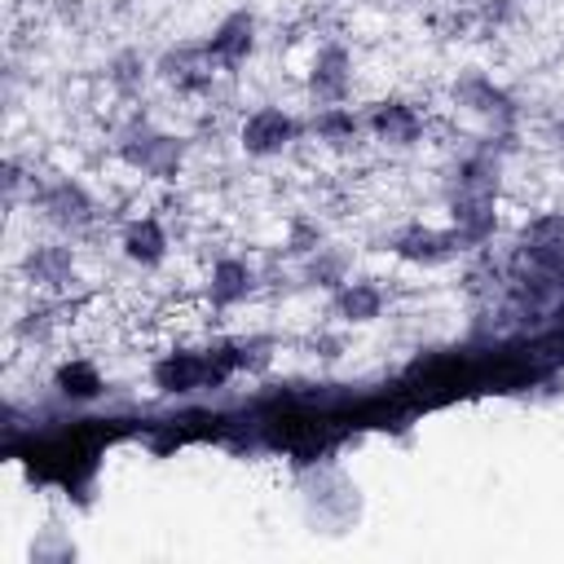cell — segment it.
Instances as JSON below:
<instances>
[{
  "label": "cell",
  "mask_w": 564,
  "mask_h": 564,
  "mask_svg": "<svg viewBox=\"0 0 564 564\" xmlns=\"http://www.w3.org/2000/svg\"><path fill=\"white\" fill-rule=\"evenodd\" d=\"M53 388H57L62 401L88 405V401H97V397L106 392V375H101V366L88 361V357H66V361H57V370H53Z\"/></svg>",
  "instance_id": "cell-10"
},
{
  "label": "cell",
  "mask_w": 564,
  "mask_h": 564,
  "mask_svg": "<svg viewBox=\"0 0 564 564\" xmlns=\"http://www.w3.org/2000/svg\"><path fill=\"white\" fill-rule=\"evenodd\" d=\"M145 75H150V62H145L141 53H132V48H123V53H115V57H110V70H106V79H110V88H115V93H123V97H132V93H141V84H145Z\"/></svg>",
  "instance_id": "cell-14"
},
{
  "label": "cell",
  "mask_w": 564,
  "mask_h": 564,
  "mask_svg": "<svg viewBox=\"0 0 564 564\" xmlns=\"http://www.w3.org/2000/svg\"><path fill=\"white\" fill-rule=\"evenodd\" d=\"M454 4H463V0H454Z\"/></svg>",
  "instance_id": "cell-15"
},
{
  "label": "cell",
  "mask_w": 564,
  "mask_h": 564,
  "mask_svg": "<svg viewBox=\"0 0 564 564\" xmlns=\"http://www.w3.org/2000/svg\"><path fill=\"white\" fill-rule=\"evenodd\" d=\"M352 93V53L339 40H326L313 48L308 62V101L317 106H344Z\"/></svg>",
  "instance_id": "cell-3"
},
{
  "label": "cell",
  "mask_w": 564,
  "mask_h": 564,
  "mask_svg": "<svg viewBox=\"0 0 564 564\" xmlns=\"http://www.w3.org/2000/svg\"><path fill=\"white\" fill-rule=\"evenodd\" d=\"M256 44H260V22H256V13L251 9H234V13H225L220 22H216V31L207 35V57L216 62V66H225V70H234V66H242L251 53H256Z\"/></svg>",
  "instance_id": "cell-5"
},
{
  "label": "cell",
  "mask_w": 564,
  "mask_h": 564,
  "mask_svg": "<svg viewBox=\"0 0 564 564\" xmlns=\"http://www.w3.org/2000/svg\"><path fill=\"white\" fill-rule=\"evenodd\" d=\"M361 128V119L352 115V106H317L313 110V137L317 141H330V145H344L352 141Z\"/></svg>",
  "instance_id": "cell-13"
},
{
  "label": "cell",
  "mask_w": 564,
  "mask_h": 564,
  "mask_svg": "<svg viewBox=\"0 0 564 564\" xmlns=\"http://www.w3.org/2000/svg\"><path fill=\"white\" fill-rule=\"evenodd\" d=\"M392 251H397L401 260H410V264H445L449 256H458V251H463V242H458V234H454V229L410 225V229H401V234L392 238Z\"/></svg>",
  "instance_id": "cell-8"
},
{
  "label": "cell",
  "mask_w": 564,
  "mask_h": 564,
  "mask_svg": "<svg viewBox=\"0 0 564 564\" xmlns=\"http://www.w3.org/2000/svg\"><path fill=\"white\" fill-rule=\"evenodd\" d=\"M383 304H388L383 286L379 282H366V278L361 282H344L335 291V317H344L352 326H366V322L383 317Z\"/></svg>",
  "instance_id": "cell-12"
},
{
  "label": "cell",
  "mask_w": 564,
  "mask_h": 564,
  "mask_svg": "<svg viewBox=\"0 0 564 564\" xmlns=\"http://www.w3.org/2000/svg\"><path fill=\"white\" fill-rule=\"evenodd\" d=\"M150 383H154V392H163V397H185V392L212 388V383H220V379H216L212 352L172 348V352L154 357V366H150Z\"/></svg>",
  "instance_id": "cell-4"
},
{
  "label": "cell",
  "mask_w": 564,
  "mask_h": 564,
  "mask_svg": "<svg viewBox=\"0 0 564 564\" xmlns=\"http://www.w3.org/2000/svg\"><path fill=\"white\" fill-rule=\"evenodd\" d=\"M22 273L31 286H62L75 273V251L66 242H40L22 256Z\"/></svg>",
  "instance_id": "cell-11"
},
{
  "label": "cell",
  "mask_w": 564,
  "mask_h": 564,
  "mask_svg": "<svg viewBox=\"0 0 564 564\" xmlns=\"http://www.w3.org/2000/svg\"><path fill=\"white\" fill-rule=\"evenodd\" d=\"M366 128L375 132V141L383 145H414L423 137V115L419 106L392 97V101H379L370 115H366Z\"/></svg>",
  "instance_id": "cell-9"
},
{
  "label": "cell",
  "mask_w": 564,
  "mask_h": 564,
  "mask_svg": "<svg viewBox=\"0 0 564 564\" xmlns=\"http://www.w3.org/2000/svg\"><path fill=\"white\" fill-rule=\"evenodd\" d=\"M295 141H300V119L278 101H264V106L247 110L242 123H238V145H242L247 159H278Z\"/></svg>",
  "instance_id": "cell-1"
},
{
  "label": "cell",
  "mask_w": 564,
  "mask_h": 564,
  "mask_svg": "<svg viewBox=\"0 0 564 564\" xmlns=\"http://www.w3.org/2000/svg\"><path fill=\"white\" fill-rule=\"evenodd\" d=\"M256 264L242 260V256H220L212 269H207V304L212 308H238L242 300L256 295Z\"/></svg>",
  "instance_id": "cell-6"
},
{
  "label": "cell",
  "mask_w": 564,
  "mask_h": 564,
  "mask_svg": "<svg viewBox=\"0 0 564 564\" xmlns=\"http://www.w3.org/2000/svg\"><path fill=\"white\" fill-rule=\"evenodd\" d=\"M31 207H35L53 229H62V234H84V229L97 220L93 194H88L79 181H70V176L31 189Z\"/></svg>",
  "instance_id": "cell-2"
},
{
  "label": "cell",
  "mask_w": 564,
  "mask_h": 564,
  "mask_svg": "<svg viewBox=\"0 0 564 564\" xmlns=\"http://www.w3.org/2000/svg\"><path fill=\"white\" fill-rule=\"evenodd\" d=\"M119 247H123V260L137 264V269H163L167 251H172V238H167L159 216H137V220H128Z\"/></svg>",
  "instance_id": "cell-7"
}]
</instances>
